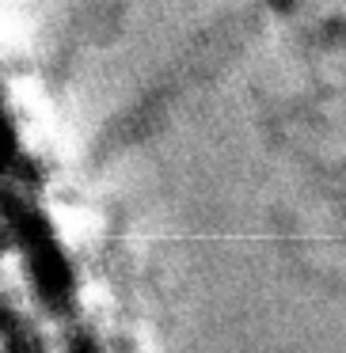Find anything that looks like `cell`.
Instances as JSON below:
<instances>
[{
  "label": "cell",
  "instance_id": "1",
  "mask_svg": "<svg viewBox=\"0 0 346 353\" xmlns=\"http://www.w3.org/2000/svg\"><path fill=\"white\" fill-rule=\"evenodd\" d=\"M54 216H57V228L65 232V239H73V243H84V239L99 236V221L80 213V209H54Z\"/></svg>",
  "mask_w": 346,
  "mask_h": 353
}]
</instances>
